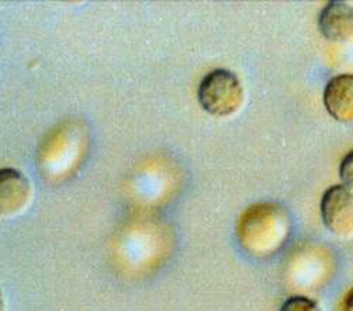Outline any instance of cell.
I'll list each match as a JSON object with an SVG mask.
<instances>
[{"label":"cell","instance_id":"8","mask_svg":"<svg viewBox=\"0 0 353 311\" xmlns=\"http://www.w3.org/2000/svg\"><path fill=\"white\" fill-rule=\"evenodd\" d=\"M339 175L343 182V186H346L349 190L353 192V151H350L341 162Z\"/></svg>","mask_w":353,"mask_h":311},{"label":"cell","instance_id":"1","mask_svg":"<svg viewBox=\"0 0 353 311\" xmlns=\"http://www.w3.org/2000/svg\"><path fill=\"white\" fill-rule=\"evenodd\" d=\"M292 232L290 216L277 204H258L246 212L239 224L243 250L256 257L272 255L286 244Z\"/></svg>","mask_w":353,"mask_h":311},{"label":"cell","instance_id":"5","mask_svg":"<svg viewBox=\"0 0 353 311\" xmlns=\"http://www.w3.org/2000/svg\"><path fill=\"white\" fill-rule=\"evenodd\" d=\"M324 105L335 120L353 123V75H339L328 82Z\"/></svg>","mask_w":353,"mask_h":311},{"label":"cell","instance_id":"4","mask_svg":"<svg viewBox=\"0 0 353 311\" xmlns=\"http://www.w3.org/2000/svg\"><path fill=\"white\" fill-rule=\"evenodd\" d=\"M319 27L330 41L347 43L353 40V8L339 0L330 2L320 13Z\"/></svg>","mask_w":353,"mask_h":311},{"label":"cell","instance_id":"2","mask_svg":"<svg viewBox=\"0 0 353 311\" xmlns=\"http://www.w3.org/2000/svg\"><path fill=\"white\" fill-rule=\"evenodd\" d=\"M200 106L210 114L225 117L235 113L243 100V89L238 77L228 69L208 72L197 89Z\"/></svg>","mask_w":353,"mask_h":311},{"label":"cell","instance_id":"9","mask_svg":"<svg viewBox=\"0 0 353 311\" xmlns=\"http://www.w3.org/2000/svg\"><path fill=\"white\" fill-rule=\"evenodd\" d=\"M342 311H353V288L346 293L342 303Z\"/></svg>","mask_w":353,"mask_h":311},{"label":"cell","instance_id":"3","mask_svg":"<svg viewBox=\"0 0 353 311\" xmlns=\"http://www.w3.org/2000/svg\"><path fill=\"white\" fill-rule=\"evenodd\" d=\"M325 227L342 239H353V192L343 185L331 186L321 199Z\"/></svg>","mask_w":353,"mask_h":311},{"label":"cell","instance_id":"6","mask_svg":"<svg viewBox=\"0 0 353 311\" xmlns=\"http://www.w3.org/2000/svg\"><path fill=\"white\" fill-rule=\"evenodd\" d=\"M30 194L27 179L14 169L0 170V200L3 216H10L23 209Z\"/></svg>","mask_w":353,"mask_h":311},{"label":"cell","instance_id":"7","mask_svg":"<svg viewBox=\"0 0 353 311\" xmlns=\"http://www.w3.org/2000/svg\"><path fill=\"white\" fill-rule=\"evenodd\" d=\"M280 311H321V308L310 297L292 296L283 303Z\"/></svg>","mask_w":353,"mask_h":311}]
</instances>
